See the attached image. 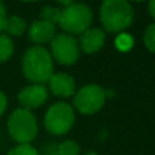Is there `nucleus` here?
Listing matches in <instances>:
<instances>
[{
	"instance_id": "f3484780",
	"label": "nucleus",
	"mask_w": 155,
	"mask_h": 155,
	"mask_svg": "<svg viewBox=\"0 0 155 155\" xmlns=\"http://www.w3.org/2000/svg\"><path fill=\"white\" fill-rule=\"evenodd\" d=\"M7 155H40V153L31 144H18L11 148Z\"/></svg>"
},
{
	"instance_id": "412c9836",
	"label": "nucleus",
	"mask_w": 155,
	"mask_h": 155,
	"mask_svg": "<svg viewBox=\"0 0 155 155\" xmlns=\"http://www.w3.org/2000/svg\"><path fill=\"white\" fill-rule=\"evenodd\" d=\"M148 12L155 19V0H148Z\"/></svg>"
},
{
	"instance_id": "9d476101",
	"label": "nucleus",
	"mask_w": 155,
	"mask_h": 155,
	"mask_svg": "<svg viewBox=\"0 0 155 155\" xmlns=\"http://www.w3.org/2000/svg\"><path fill=\"white\" fill-rule=\"evenodd\" d=\"M82 37L79 41V48L86 54H93L101 51V48L105 45L106 34L99 27H90L84 33H82Z\"/></svg>"
},
{
	"instance_id": "5701e85b",
	"label": "nucleus",
	"mask_w": 155,
	"mask_h": 155,
	"mask_svg": "<svg viewBox=\"0 0 155 155\" xmlns=\"http://www.w3.org/2000/svg\"><path fill=\"white\" fill-rule=\"evenodd\" d=\"M82 155H99V154L95 153V151H86V153L82 154Z\"/></svg>"
},
{
	"instance_id": "39448f33",
	"label": "nucleus",
	"mask_w": 155,
	"mask_h": 155,
	"mask_svg": "<svg viewBox=\"0 0 155 155\" xmlns=\"http://www.w3.org/2000/svg\"><path fill=\"white\" fill-rule=\"evenodd\" d=\"M75 123V109L67 102H56L45 113L44 125L53 136H61L71 131Z\"/></svg>"
},
{
	"instance_id": "393cba45",
	"label": "nucleus",
	"mask_w": 155,
	"mask_h": 155,
	"mask_svg": "<svg viewBox=\"0 0 155 155\" xmlns=\"http://www.w3.org/2000/svg\"><path fill=\"white\" fill-rule=\"evenodd\" d=\"M132 2H143V0H132Z\"/></svg>"
},
{
	"instance_id": "6e6552de",
	"label": "nucleus",
	"mask_w": 155,
	"mask_h": 155,
	"mask_svg": "<svg viewBox=\"0 0 155 155\" xmlns=\"http://www.w3.org/2000/svg\"><path fill=\"white\" fill-rule=\"evenodd\" d=\"M48 99V88L44 84H30L18 93V102L21 107L33 110L42 106Z\"/></svg>"
},
{
	"instance_id": "ddd939ff",
	"label": "nucleus",
	"mask_w": 155,
	"mask_h": 155,
	"mask_svg": "<svg viewBox=\"0 0 155 155\" xmlns=\"http://www.w3.org/2000/svg\"><path fill=\"white\" fill-rule=\"evenodd\" d=\"M14 53V42L10 35L0 34V63H5Z\"/></svg>"
},
{
	"instance_id": "4468645a",
	"label": "nucleus",
	"mask_w": 155,
	"mask_h": 155,
	"mask_svg": "<svg viewBox=\"0 0 155 155\" xmlns=\"http://www.w3.org/2000/svg\"><path fill=\"white\" fill-rule=\"evenodd\" d=\"M57 155H79L80 146L74 140H64L57 146Z\"/></svg>"
},
{
	"instance_id": "9b49d317",
	"label": "nucleus",
	"mask_w": 155,
	"mask_h": 155,
	"mask_svg": "<svg viewBox=\"0 0 155 155\" xmlns=\"http://www.w3.org/2000/svg\"><path fill=\"white\" fill-rule=\"evenodd\" d=\"M56 35V26L46 21L38 19L34 21L29 27V40L35 45L48 44Z\"/></svg>"
},
{
	"instance_id": "7ed1b4c3",
	"label": "nucleus",
	"mask_w": 155,
	"mask_h": 155,
	"mask_svg": "<svg viewBox=\"0 0 155 155\" xmlns=\"http://www.w3.org/2000/svg\"><path fill=\"white\" fill-rule=\"evenodd\" d=\"M7 131L18 144H30L38 134L37 118L31 110L18 107L8 117Z\"/></svg>"
},
{
	"instance_id": "4be33fe9",
	"label": "nucleus",
	"mask_w": 155,
	"mask_h": 155,
	"mask_svg": "<svg viewBox=\"0 0 155 155\" xmlns=\"http://www.w3.org/2000/svg\"><path fill=\"white\" fill-rule=\"evenodd\" d=\"M59 4H61V5H64V7H67V5H70V4H72L74 3V0H56Z\"/></svg>"
},
{
	"instance_id": "f8f14e48",
	"label": "nucleus",
	"mask_w": 155,
	"mask_h": 155,
	"mask_svg": "<svg viewBox=\"0 0 155 155\" xmlns=\"http://www.w3.org/2000/svg\"><path fill=\"white\" fill-rule=\"evenodd\" d=\"M7 35H14V37H21L25 31H26V22L18 15H11L7 16L4 23V29Z\"/></svg>"
},
{
	"instance_id": "f257e3e1",
	"label": "nucleus",
	"mask_w": 155,
	"mask_h": 155,
	"mask_svg": "<svg viewBox=\"0 0 155 155\" xmlns=\"http://www.w3.org/2000/svg\"><path fill=\"white\" fill-rule=\"evenodd\" d=\"M22 71L25 78L33 84L48 83L51 76L54 74L53 59L44 46H31L23 54Z\"/></svg>"
},
{
	"instance_id": "f03ea898",
	"label": "nucleus",
	"mask_w": 155,
	"mask_h": 155,
	"mask_svg": "<svg viewBox=\"0 0 155 155\" xmlns=\"http://www.w3.org/2000/svg\"><path fill=\"white\" fill-rule=\"evenodd\" d=\"M134 8L128 0H104L99 7V19L107 33H123L134 22Z\"/></svg>"
},
{
	"instance_id": "a211bd4d",
	"label": "nucleus",
	"mask_w": 155,
	"mask_h": 155,
	"mask_svg": "<svg viewBox=\"0 0 155 155\" xmlns=\"http://www.w3.org/2000/svg\"><path fill=\"white\" fill-rule=\"evenodd\" d=\"M143 41H144L146 48H147L150 52L155 53V23L150 25V26L146 29Z\"/></svg>"
},
{
	"instance_id": "aec40b11",
	"label": "nucleus",
	"mask_w": 155,
	"mask_h": 155,
	"mask_svg": "<svg viewBox=\"0 0 155 155\" xmlns=\"http://www.w3.org/2000/svg\"><path fill=\"white\" fill-rule=\"evenodd\" d=\"M7 105H8V101H7V95L0 90V117L4 114V112L7 110Z\"/></svg>"
},
{
	"instance_id": "b1692460",
	"label": "nucleus",
	"mask_w": 155,
	"mask_h": 155,
	"mask_svg": "<svg viewBox=\"0 0 155 155\" xmlns=\"http://www.w3.org/2000/svg\"><path fill=\"white\" fill-rule=\"evenodd\" d=\"M22 2H27V3H30V2H37V0H22Z\"/></svg>"
},
{
	"instance_id": "2eb2a0df",
	"label": "nucleus",
	"mask_w": 155,
	"mask_h": 155,
	"mask_svg": "<svg viewBox=\"0 0 155 155\" xmlns=\"http://www.w3.org/2000/svg\"><path fill=\"white\" fill-rule=\"evenodd\" d=\"M60 11H61L60 8L45 5V7H42V10H41L40 16L42 21H46V22H49V23L56 26V25L59 23V19H60Z\"/></svg>"
},
{
	"instance_id": "1a4fd4ad",
	"label": "nucleus",
	"mask_w": 155,
	"mask_h": 155,
	"mask_svg": "<svg viewBox=\"0 0 155 155\" xmlns=\"http://www.w3.org/2000/svg\"><path fill=\"white\" fill-rule=\"evenodd\" d=\"M49 88L59 98H70L76 93L75 79L67 72H56L49 79Z\"/></svg>"
},
{
	"instance_id": "dca6fc26",
	"label": "nucleus",
	"mask_w": 155,
	"mask_h": 155,
	"mask_svg": "<svg viewBox=\"0 0 155 155\" xmlns=\"http://www.w3.org/2000/svg\"><path fill=\"white\" fill-rule=\"evenodd\" d=\"M134 45V38L128 33H118L117 38H116V48L120 52H128Z\"/></svg>"
},
{
	"instance_id": "0eeeda50",
	"label": "nucleus",
	"mask_w": 155,
	"mask_h": 155,
	"mask_svg": "<svg viewBox=\"0 0 155 155\" xmlns=\"http://www.w3.org/2000/svg\"><path fill=\"white\" fill-rule=\"evenodd\" d=\"M52 48V59H56L57 63L61 65H72L78 61L80 56L79 42L74 35L61 33L56 34L54 38L51 41Z\"/></svg>"
},
{
	"instance_id": "423d86ee",
	"label": "nucleus",
	"mask_w": 155,
	"mask_h": 155,
	"mask_svg": "<svg viewBox=\"0 0 155 155\" xmlns=\"http://www.w3.org/2000/svg\"><path fill=\"white\" fill-rule=\"evenodd\" d=\"M105 101H106L105 88L95 83H90V84L83 86L74 94L72 107L82 114L88 116L101 110L105 105Z\"/></svg>"
},
{
	"instance_id": "6ab92c4d",
	"label": "nucleus",
	"mask_w": 155,
	"mask_h": 155,
	"mask_svg": "<svg viewBox=\"0 0 155 155\" xmlns=\"http://www.w3.org/2000/svg\"><path fill=\"white\" fill-rule=\"evenodd\" d=\"M7 19V11H5V5L3 0H0V34H2L3 29H4V23Z\"/></svg>"
},
{
	"instance_id": "20e7f679",
	"label": "nucleus",
	"mask_w": 155,
	"mask_h": 155,
	"mask_svg": "<svg viewBox=\"0 0 155 155\" xmlns=\"http://www.w3.org/2000/svg\"><path fill=\"white\" fill-rule=\"evenodd\" d=\"M93 22V11L83 3H72L60 11L59 23L67 34H82L90 29Z\"/></svg>"
}]
</instances>
